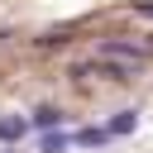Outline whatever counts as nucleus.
I'll use <instances>...</instances> for the list:
<instances>
[{"label": "nucleus", "mask_w": 153, "mask_h": 153, "mask_svg": "<svg viewBox=\"0 0 153 153\" xmlns=\"http://www.w3.org/2000/svg\"><path fill=\"white\" fill-rule=\"evenodd\" d=\"M29 124L33 120H24V115H0V143H19L29 134Z\"/></svg>", "instance_id": "nucleus-3"}, {"label": "nucleus", "mask_w": 153, "mask_h": 153, "mask_svg": "<svg viewBox=\"0 0 153 153\" xmlns=\"http://www.w3.org/2000/svg\"><path fill=\"white\" fill-rule=\"evenodd\" d=\"M62 120H67V115H62L57 105H38V110H33V129H62Z\"/></svg>", "instance_id": "nucleus-6"}, {"label": "nucleus", "mask_w": 153, "mask_h": 153, "mask_svg": "<svg viewBox=\"0 0 153 153\" xmlns=\"http://www.w3.org/2000/svg\"><path fill=\"white\" fill-rule=\"evenodd\" d=\"M72 143H76V139H72V134H62V129H43V139H38V148H43V153H67Z\"/></svg>", "instance_id": "nucleus-5"}, {"label": "nucleus", "mask_w": 153, "mask_h": 153, "mask_svg": "<svg viewBox=\"0 0 153 153\" xmlns=\"http://www.w3.org/2000/svg\"><path fill=\"white\" fill-rule=\"evenodd\" d=\"M96 53H110V57H124V62H134V67H148V57H153V53H148L143 43H129V38H105V43H100Z\"/></svg>", "instance_id": "nucleus-2"}, {"label": "nucleus", "mask_w": 153, "mask_h": 153, "mask_svg": "<svg viewBox=\"0 0 153 153\" xmlns=\"http://www.w3.org/2000/svg\"><path fill=\"white\" fill-rule=\"evenodd\" d=\"M134 10H139V14H148V19H153V5H148V0H143V5H134Z\"/></svg>", "instance_id": "nucleus-8"}, {"label": "nucleus", "mask_w": 153, "mask_h": 153, "mask_svg": "<svg viewBox=\"0 0 153 153\" xmlns=\"http://www.w3.org/2000/svg\"><path fill=\"white\" fill-rule=\"evenodd\" d=\"M0 38H5V33H0Z\"/></svg>", "instance_id": "nucleus-10"}, {"label": "nucleus", "mask_w": 153, "mask_h": 153, "mask_svg": "<svg viewBox=\"0 0 153 153\" xmlns=\"http://www.w3.org/2000/svg\"><path fill=\"white\" fill-rule=\"evenodd\" d=\"M105 129H110L115 139H120V134H134V129H139V110H120V115H115Z\"/></svg>", "instance_id": "nucleus-7"}, {"label": "nucleus", "mask_w": 153, "mask_h": 153, "mask_svg": "<svg viewBox=\"0 0 153 153\" xmlns=\"http://www.w3.org/2000/svg\"><path fill=\"white\" fill-rule=\"evenodd\" d=\"M5 153H19V143H10V148H5Z\"/></svg>", "instance_id": "nucleus-9"}, {"label": "nucleus", "mask_w": 153, "mask_h": 153, "mask_svg": "<svg viewBox=\"0 0 153 153\" xmlns=\"http://www.w3.org/2000/svg\"><path fill=\"white\" fill-rule=\"evenodd\" d=\"M134 72H139L134 62L110 57V53H91L86 62H76V67H72V76H76V81H86V76H100V81H129Z\"/></svg>", "instance_id": "nucleus-1"}, {"label": "nucleus", "mask_w": 153, "mask_h": 153, "mask_svg": "<svg viewBox=\"0 0 153 153\" xmlns=\"http://www.w3.org/2000/svg\"><path fill=\"white\" fill-rule=\"evenodd\" d=\"M72 139H76V143H81V148H105V143H110V139H115V134H110V129H105V124H100V129H96V124H86V129H76V134H72Z\"/></svg>", "instance_id": "nucleus-4"}]
</instances>
